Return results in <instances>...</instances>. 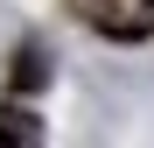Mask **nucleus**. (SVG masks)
<instances>
[{
    "label": "nucleus",
    "mask_w": 154,
    "mask_h": 148,
    "mask_svg": "<svg viewBox=\"0 0 154 148\" xmlns=\"http://www.w3.org/2000/svg\"><path fill=\"white\" fill-rule=\"evenodd\" d=\"M0 141H14V148H35L42 141V120L28 106H0Z\"/></svg>",
    "instance_id": "2"
},
{
    "label": "nucleus",
    "mask_w": 154,
    "mask_h": 148,
    "mask_svg": "<svg viewBox=\"0 0 154 148\" xmlns=\"http://www.w3.org/2000/svg\"><path fill=\"white\" fill-rule=\"evenodd\" d=\"M14 78H21V85H42V57H35V49H21V64H14Z\"/></svg>",
    "instance_id": "3"
},
{
    "label": "nucleus",
    "mask_w": 154,
    "mask_h": 148,
    "mask_svg": "<svg viewBox=\"0 0 154 148\" xmlns=\"http://www.w3.org/2000/svg\"><path fill=\"white\" fill-rule=\"evenodd\" d=\"M70 7L84 14L98 35H112V42H140V35H154V0H70Z\"/></svg>",
    "instance_id": "1"
}]
</instances>
